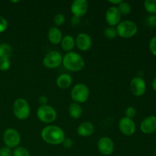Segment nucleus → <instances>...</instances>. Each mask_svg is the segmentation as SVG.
<instances>
[{"instance_id":"obj_32","label":"nucleus","mask_w":156,"mask_h":156,"mask_svg":"<svg viewBox=\"0 0 156 156\" xmlns=\"http://www.w3.org/2000/svg\"><path fill=\"white\" fill-rule=\"evenodd\" d=\"M147 24L150 27H156V15H151L148 17Z\"/></svg>"},{"instance_id":"obj_10","label":"nucleus","mask_w":156,"mask_h":156,"mask_svg":"<svg viewBox=\"0 0 156 156\" xmlns=\"http://www.w3.org/2000/svg\"><path fill=\"white\" fill-rule=\"evenodd\" d=\"M97 147L101 155H111L114 151V143L110 137L103 136L98 141Z\"/></svg>"},{"instance_id":"obj_14","label":"nucleus","mask_w":156,"mask_h":156,"mask_svg":"<svg viewBox=\"0 0 156 156\" xmlns=\"http://www.w3.org/2000/svg\"><path fill=\"white\" fill-rule=\"evenodd\" d=\"M76 41V46L81 51H87L92 45V40L89 34L86 33H80L77 35Z\"/></svg>"},{"instance_id":"obj_6","label":"nucleus","mask_w":156,"mask_h":156,"mask_svg":"<svg viewBox=\"0 0 156 156\" xmlns=\"http://www.w3.org/2000/svg\"><path fill=\"white\" fill-rule=\"evenodd\" d=\"M89 95V88L84 83L76 84L72 88L71 98L76 103H85L88 101Z\"/></svg>"},{"instance_id":"obj_26","label":"nucleus","mask_w":156,"mask_h":156,"mask_svg":"<svg viewBox=\"0 0 156 156\" xmlns=\"http://www.w3.org/2000/svg\"><path fill=\"white\" fill-rule=\"evenodd\" d=\"M66 21V17L63 14L58 13L53 18V22L56 24V26L59 27V26H62V24L65 23Z\"/></svg>"},{"instance_id":"obj_3","label":"nucleus","mask_w":156,"mask_h":156,"mask_svg":"<svg viewBox=\"0 0 156 156\" xmlns=\"http://www.w3.org/2000/svg\"><path fill=\"white\" fill-rule=\"evenodd\" d=\"M117 35L122 38L128 39L135 36L138 32V25L131 20L121 21L117 26Z\"/></svg>"},{"instance_id":"obj_13","label":"nucleus","mask_w":156,"mask_h":156,"mask_svg":"<svg viewBox=\"0 0 156 156\" xmlns=\"http://www.w3.org/2000/svg\"><path fill=\"white\" fill-rule=\"evenodd\" d=\"M121 14L117 9V6H111L105 13L106 22L111 27H116L121 21Z\"/></svg>"},{"instance_id":"obj_2","label":"nucleus","mask_w":156,"mask_h":156,"mask_svg":"<svg viewBox=\"0 0 156 156\" xmlns=\"http://www.w3.org/2000/svg\"><path fill=\"white\" fill-rule=\"evenodd\" d=\"M62 65L64 68L70 72H79L85 67V62L83 57L76 52H69L62 56Z\"/></svg>"},{"instance_id":"obj_8","label":"nucleus","mask_w":156,"mask_h":156,"mask_svg":"<svg viewBox=\"0 0 156 156\" xmlns=\"http://www.w3.org/2000/svg\"><path fill=\"white\" fill-rule=\"evenodd\" d=\"M62 62V56L57 50H52L45 55L43 59V65L47 69H56Z\"/></svg>"},{"instance_id":"obj_1","label":"nucleus","mask_w":156,"mask_h":156,"mask_svg":"<svg viewBox=\"0 0 156 156\" xmlns=\"http://www.w3.org/2000/svg\"><path fill=\"white\" fill-rule=\"evenodd\" d=\"M41 138L46 143L53 146L62 144L66 139L63 129L56 125H47L41 131Z\"/></svg>"},{"instance_id":"obj_16","label":"nucleus","mask_w":156,"mask_h":156,"mask_svg":"<svg viewBox=\"0 0 156 156\" xmlns=\"http://www.w3.org/2000/svg\"><path fill=\"white\" fill-rule=\"evenodd\" d=\"M94 132V126L92 123L85 121L81 123L77 128V133L80 136L88 137L92 135Z\"/></svg>"},{"instance_id":"obj_5","label":"nucleus","mask_w":156,"mask_h":156,"mask_svg":"<svg viewBox=\"0 0 156 156\" xmlns=\"http://www.w3.org/2000/svg\"><path fill=\"white\" fill-rule=\"evenodd\" d=\"M37 117L42 123L50 124L56 120L57 113L55 108L50 105H41L37 111Z\"/></svg>"},{"instance_id":"obj_19","label":"nucleus","mask_w":156,"mask_h":156,"mask_svg":"<svg viewBox=\"0 0 156 156\" xmlns=\"http://www.w3.org/2000/svg\"><path fill=\"white\" fill-rule=\"evenodd\" d=\"M60 44L62 50L69 53V52L73 51V50L74 49L75 46H76V41L73 36L68 34L62 37Z\"/></svg>"},{"instance_id":"obj_24","label":"nucleus","mask_w":156,"mask_h":156,"mask_svg":"<svg viewBox=\"0 0 156 156\" xmlns=\"http://www.w3.org/2000/svg\"><path fill=\"white\" fill-rule=\"evenodd\" d=\"M104 34H105V36L108 39H114V38H116L118 36V35H117L116 27H111V26H109V27H106V28L105 29Z\"/></svg>"},{"instance_id":"obj_11","label":"nucleus","mask_w":156,"mask_h":156,"mask_svg":"<svg viewBox=\"0 0 156 156\" xmlns=\"http://www.w3.org/2000/svg\"><path fill=\"white\" fill-rule=\"evenodd\" d=\"M118 127L120 132L126 136H133L136 130V126L134 120L126 117L120 119L118 123Z\"/></svg>"},{"instance_id":"obj_22","label":"nucleus","mask_w":156,"mask_h":156,"mask_svg":"<svg viewBox=\"0 0 156 156\" xmlns=\"http://www.w3.org/2000/svg\"><path fill=\"white\" fill-rule=\"evenodd\" d=\"M117 8L119 10V12H120V13L121 14V15H128L129 14H130L131 10H132L130 4L128 3L127 2L124 1H122L117 6Z\"/></svg>"},{"instance_id":"obj_34","label":"nucleus","mask_w":156,"mask_h":156,"mask_svg":"<svg viewBox=\"0 0 156 156\" xmlns=\"http://www.w3.org/2000/svg\"><path fill=\"white\" fill-rule=\"evenodd\" d=\"M38 101H39V103L41 104V105H47V102H48V98L46 96H41Z\"/></svg>"},{"instance_id":"obj_17","label":"nucleus","mask_w":156,"mask_h":156,"mask_svg":"<svg viewBox=\"0 0 156 156\" xmlns=\"http://www.w3.org/2000/svg\"><path fill=\"white\" fill-rule=\"evenodd\" d=\"M62 34L61 30L57 27H52L49 29L47 34V38L49 41L53 44H60L62 38Z\"/></svg>"},{"instance_id":"obj_31","label":"nucleus","mask_w":156,"mask_h":156,"mask_svg":"<svg viewBox=\"0 0 156 156\" xmlns=\"http://www.w3.org/2000/svg\"><path fill=\"white\" fill-rule=\"evenodd\" d=\"M0 156H12V149L7 146L2 147L0 149Z\"/></svg>"},{"instance_id":"obj_27","label":"nucleus","mask_w":156,"mask_h":156,"mask_svg":"<svg viewBox=\"0 0 156 156\" xmlns=\"http://www.w3.org/2000/svg\"><path fill=\"white\" fill-rule=\"evenodd\" d=\"M11 62L8 58H2L0 59V70L1 71H7L9 69Z\"/></svg>"},{"instance_id":"obj_15","label":"nucleus","mask_w":156,"mask_h":156,"mask_svg":"<svg viewBox=\"0 0 156 156\" xmlns=\"http://www.w3.org/2000/svg\"><path fill=\"white\" fill-rule=\"evenodd\" d=\"M140 130L144 134H152L156 131V117L149 115L140 123Z\"/></svg>"},{"instance_id":"obj_21","label":"nucleus","mask_w":156,"mask_h":156,"mask_svg":"<svg viewBox=\"0 0 156 156\" xmlns=\"http://www.w3.org/2000/svg\"><path fill=\"white\" fill-rule=\"evenodd\" d=\"M12 49L9 44L3 43L0 44V59L2 58H8L9 59L12 56Z\"/></svg>"},{"instance_id":"obj_25","label":"nucleus","mask_w":156,"mask_h":156,"mask_svg":"<svg viewBox=\"0 0 156 156\" xmlns=\"http://www.w3.org/2000/svg\"><path fill=\"white\" fill-rule=\"evenodd\" d=\"M12 156H30V152L23 146H18L12 152Z\"/></svg>"},{"instance_id":"obj_18","label":"nucleus","mask_w":156,"mask_h":156,"mask_svg":"<svg viewBox=\"0 0 156 156\" xmlns=\"http://www.w3.org/2000/svg\"><path fill=\"white\" fill-rule=\"evenodd\" d=\"M73 83V78L69 74L62 73L56 79V85L61 89H66L69 88Z\"/></svg>"},{"instance_id":"obj_36","label":"nucleus","mask_w":156,"mask_h":156,"mask_svg":"<svg viewBox=\"0 0 156 156\" xmlns=\"http://www.w3.org/2000/svg\"><path fill=\"white\" fill-rule=\"evenodd\" d=\"M152 88H153V89H154V91H156V76H155V78H154L153 80H152Z\"/></svg>"},{"instance_id":"obj_33","label":"nucleus","mask_w":156,"mask_h":156,"mask_svg":"<svg viewBox=\"0 0 156 156\" xmlns=\"http://www.w3.org/2000/svg\"><path fill=\"white\" fill-rule=\"evenodd\" d=\"M62 144H63L64 147H66V148H71L72 146H73V140H72L71 139L66 138L65 140H64L63 143H62Z\"/></svg>"},{"instance_id":"obj_23","label":"nucleus","mask_w":156,"mask_h":156,"mask_svg":"<svg viewBox=\"0 0 156 156\" xmlns=\"http://www.w3.org/2000/svg\"><path fill=\"white\" fill-rule=\"evenodd\" d=\"M144 8L148 13L151 15H155L156 0H146L144 2Z\"/></svg>"},{"instance_id":"obj_9","label":"nucleus","mask_w":156,"mask_h":156,"mask_svg":"<svg viewBox=\"0 0 156 156\" xmlns=\"http://www.w3.org/2000/svg\"><path fill=\"white\" fill-rule=\"evenodd\" d=\"M130 91L136 97H141L146 91V83L143 78L136 76L132 79L129 84Z\"/></svg>"},{"instance_id":"obj_12","label":"nucleus","mask_w":156,"mask_h":156,"mask_svg":"<svg viewBox=\"0 0 156 156\" xmlns=\"http://www.w3.org/2000/svg\"><path fill=\"white\" fill-rule=\"evenodd\" d=\"M72 14L76 18H79L84 16L88 10V2L86 0H75L70 7Z\"/></svg>"},{"instance_id":"obj_28","label":"nucleus","mask_w":156,"mask_h":156,"mask_svg":"<svg viewBox=\"0 0 156 156\" xmlns=\"http://www.w3.org/2000/svg\"><path fill=\"white\" fill-rule=\"evenodd\" d=\"M136 114V110L133 107H127L126 110H125V117H126L133 119V117H135Z\"/></svg>"},{"instance_id":"obj_20","label":"nucleus","mask_w":156,"mask_h":156,"mask_svg":"<svg viewBox=\"0 0 156 156\" xmlns=\"http://www.w3.org/2000/svg\"><path fill=\"white\" fill-rule=\"evenodd\" d=\"M69 114L70 117L73 119L80 118L83 114L82 106L76 102L70 104L69 107Z\"/></svg>"},{"instance_id":"obj_29","label":"nucleus","mask_w":156,"mask_h":156,"mask_svg":"<svg viewBox=\"0 0 156 156\" xmlns=\"http://www.w3.org/2000/svg\"><path fill=\"white\" fill-rule=\"evenodd\" d=\"M149 48L151 53L156 56V35L150 40L149 43Z\"/></svg>"},{"instance_id":"obj_35","label":"nucleus","mask_w":156,"mask_h":156,"mask_svg":"<svg viewBox=\"0 0 156 156\" xmlns=\"http://www.w3.org/2000/svg\"><path fill=\"white\" fill-rule=\"evenodd\" d=\"M123 0H116V1H113V0H109L108 2L111 3V4L114 5V6H117L119 4H120Z\"/></svg>"},{"instance_id":"obj_7","label":"nucleus","mask_w":156,"mask_h":156,"mask_svg":"<svg viewBox=\"0 0 156 156\" xmlns=\"http://www.w3.org/2000/svg\"><path fill=\"white\" fill-rule=\"evenodd\" d=\"M3 142L7 147L15 149L21 143V135L14 128H9L3 133Z\"/></svg>"},{"instance_id":"obj_4","label":"nucleus","mask_w":156,"mask_h":156,"mask_svg":"<svg viewBox=\"0 0 156 156\" xmlns=\"http://www.w3.org/2000/svg\"><path fill=\"white\" fill-rule=\"evenodd\" d=\"M12 110L15 117L20 120H26L28 118L30 114V105L28 102L22 98H20L15 101Z\"/></svg>"},{"instance_id":"obj_30","label":"nucleus","mask_w":156,"mask_h":156,"mask_svg":"<svg viewBox=\"0 0 156 156\" xmlns=\"http://www.w3.org/2000/svg\"><path fill=\"white\" fill-rule=\"evenodd\" d=\"M8 28V21L4 17L0 16V33H3Z\"/></svg>"}]
</instances>
